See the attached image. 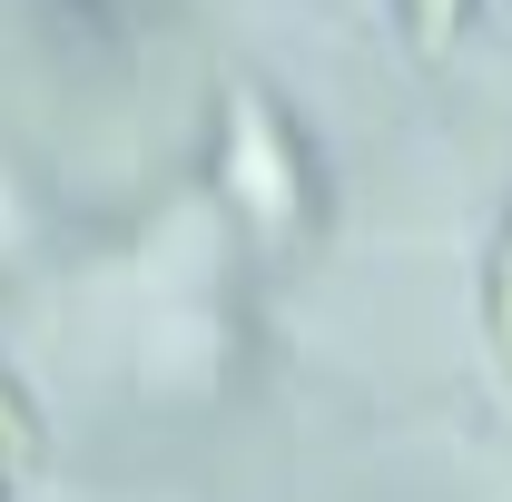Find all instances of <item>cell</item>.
I'll return each instance as SVG.
<instances>
[{
  "mask_svg": "<svg viewBox=\"0 0 512 502\" xmlns=\"http://www.w3.org/2000/svg\"><path fill=\"white\" fill-rule=\"evenodd\" d=\"M20 453H30V414H20V404H10V384H0V473H10Z\"/></svg>",
  "mask_w": 512,
  "mask_h": 502,
  "instance_id": "6da1fadb",
  "label": "cell"
},
{
  "mask_svg": "<svg viewBox=\"0 0 512 502\" xmlns=\"http://www.w3.org/2000/svg\"><path fill=\"white\" fill-rule=\"evenodd\" d=\"M424 30H434V40H444V30H453V0H424Z\"/></svg>",
  "mask_w": 512,
  "mask_h": 502,
  "instance_id": "7a4b0ae2",
  "label": "cell"
},
{
  "mask_svg": "<svg viewBox=\"0 0 512 502\" xmlns=\"http://www.w3.org/2000/svg\"><path fill=\"white\" fill-rule=\"evenodd\" d=\"M493 325H503V345H512V266H503V306H493Z\"/></svg>",
  "mask_w": 512,
  "mask_h": 502,
  "instance_id": "3957f363",
  "label": "cell"
}]
</instances>
